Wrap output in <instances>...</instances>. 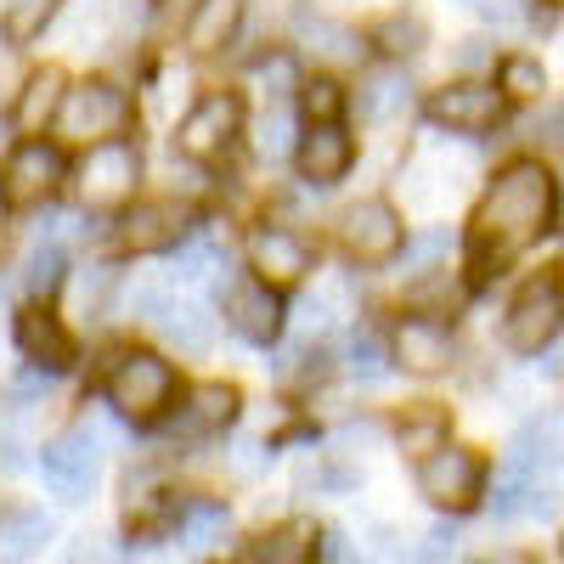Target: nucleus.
Wrapping results in <instances>:
<instances>
[{"instance_id":"49530a36","label":"nucleus","mask_w":564,"mask_h":564,"mask_svg":"<svg viewBox=\"0 0 564 564\" xmlns=\"http://www.w3.org/2000/svg\"><path fill=\"white\" fill-rule=\"evenodd\" d=\"M7 204H12V198H7V181H0V215H7Z\"/></svg>"},{"instance_id":"423d86ee","label":"nucleus","mask_w":564,"mask_h":564,"mask_svg":"<svg viewBox=\"0 0 564 564\" xmlns=\"http://www.w3.org/2000/svg\"><path fill=\"white\" fill-rule=\"evenodd\" d=\"M339 249L356 265H390L406 249V226L390 198H361L339 215Z\"/></svg>"},{"instance_id":"5701e85b","label":"nucleus","mask_w":564,"mask_h":564,"mask_svg":"<svg viewBox=\"0 0 564 564\" xmlns=\"http://www.w3.org/2000/svg\"><path fill=\"white\" fill-rule=\"evenodd\" d=\"M159 334H164L181 356H209V345H215V316H209L204 305H175V300H170Z\"/></svg>"},{"instance_id":"2eb2a0df","label":"nucleus","mask_w":564,"mask_h":564,"mask_svg":"<svg viewBox=\"0 0 564 564\" xmlns=\"http://www.w3.org/2000/svg\"><path fill=\"white\" fill-rule=\"evenodd\" d=\"M193 209H186L181 198H141L124 209V243L135 254H159V249H181L186 238H193Z\"/></svg>"},{"instance_id":"a18cd8bd","label":"nucleus","mask_w":564,"mask_h":564,"mask_svg":"<svg viewBox=\"0 0 564 564\" xmlns=\"http://www.w3.org/2000/svg\"><path fill=\"white\" fill-rule=\"evenodd\" d=\"M497 564H542V558H531V553H502Z\"/></svg>"},{"instance_id":"f257e3e1","label":"nucleus","mask_w":564,"mask_h":564,"mask_svg":"<svg viewBox=\"0 0 564 564\" xmlns=\"http://www.w3.org/2000/svg\"><path fill=\"white\" fill-rule=\"evenodd\" d=\"M558 220V181L547 175L542 159H513L491 175L486 186V198L475 204V220H468V238H475V260H486L497 249L513 254V249H525L536 243L542 231H553Z\"/></svg>"},{"instance_id":"0eeeda50","label":"nucleus","mask_w":564,"mask_h":564,"mask_svg":"<svg viewBox=\"0 0 564 564\" xmlns=\"http://www.w3.org/2000/svg\"><path fill=\"white\" fill-rule=\"evenodd\" d=\"M238 130H243V102L231 97V90H204V97L181 113L175 148H181L186 159L209 164V159H220L231 141H238Z\"/></svg>"},{"instance_id":"c85d7f7f","label":"nucleus","mask_w":564,"mask_h":564,"mask_svg":"<svg viewBox=\"0 0 564 564\" xmlns=\"http://www.w3.org/2000/svg\"><path fill=\"white\" fill-rule=\"evenodd\" d=\"M40 542H52V520L45 513H12V520H0V558H29Z\"/></svg>"},{"instance_id":"f8f14e48","label":"nucleus","mask_w":564,"mask_h":564,"mask_svg":"<svg viewBox=\"0 0 564 564\" xmlns=\"http://www.w3.org/2000/svg\"><path fill=\"white\" fill-rule=\"evenodd\" d=\"M68 181V159L57 141H18V148L7 153V198L12 204H40V198H52L57 186Z\"/></svg>"},{"instance_id":"412c9836","label":"nucleus","mask_w":564,"mask_h":564,"mask_svg":"<svg viewBox=\"0 0 564 564\" xmlns=\"http://www.w3.org/2000/svg\"><path fill=\"white\" fill-rule=\"evenodd\" d=\"M63 97H68L63 68H57V63H52V68H34V74L23 79V90H18V124H23V130H40L45 119L63 113Z\"/></svg>"},{"instance_id":"79ce46f5","label":"nucleus","mask_w":564,"mask_h":564,"mask_svg":"<svg viewBox=\"0 0 564 564\" xmlns=\"http://www.w3.org/2000/svg\"><path fill=\"white\" fill-rule=\"evenodd\" d=\"M63 564H113V553H108L102 536H79V542L63 553Z\"/></svg>"},{"instance_id":"37998d69","label":"nucleus","mask_w":564,"mask_h":564,"mask_svg":"<svg viewBox=\"0 0 564 564\" xmlns=\"http://www.w3.org/2000/svg\"><path fill=\"white\" fill-rule=\"evenodd\" d=\"M327 327V300H305L300 305V334H322Z\"/></svg>"},{"instance_id":"4be33fe9","label":"nucleus","mask_w":564,"mask_h":564,"mask_svg":"<svg viewBox=\"0 0 564 564\" xmlns=\"http://www.w3.org/2000/svg\"><path fill=\"white\" fill-rule=\"evenodd\" d=\"M558 446H564V430H558V417H531L520 435H513V446H508V468H520V475H542V468L558 457Z\"/></svg>"},{"instance_id":"f704fd0d","label":"nucleus","mask_w":564,"mask_h":564,"mask_svg":"<svg viewBox=\"0 0 564 564\" xmlns=\"http://www.w3.org/2000/svg\"><path fill=\"white\" fill-rule=\"evenodd\" d=\"M254 90H265L271 102L294 97V90H300V63H294V52H271V57H260V63H254Z\"/></svg>"},{"instance_id":"393cba45","label":"nucleus","mask_w":564,"mask_h":564,"mask_svg":"<svg viewBox=\"0 0 564 564\" xmlns=\"http://www.w3.org/2000/svg\"><path fill=\"white\" fill-rule=\"evenodd\" d=\"M305 45H311V52H316L322 63H334V68L361 63V34H356V29H345V23H334V18L305 23Z\"/></svg>"},{"instance_id":"39448f33","label":"nucleus","mask_w":564,"mask_h":564,"mask_svg":"<svg viewBox=\"0 0 564 564\" xmlns=\"http://www.w3.org/2000/svg\"><path fill=\"white\" fill-rule=\"evenodd\" d=\"M135 181H141V148L135 141H108L90 148L74 170V193L85 209H124L135 204Z\"/></svg>"},{"instance_id":"f03ea898","label":"nucleus","mask_w":564,"mask_h":564,"mask_svg":"<svg viewBox=\"0 0 564 564\" xmlns=\"http://www.w3.org/2000/svg\"><path fill=\"white\" fill-rule=\"evenodd\" d=\"M175 367L159 356V350H119L108 379H102V395L119 417H135V423H153L170 412L175 401Z\"/></svg>"},{"instance_id":"2f4dec72","label":"nucleus","mask_w":564,"mask_h":564,"mask_svg":"<svg viewBox=\"0 0 564 564\" xmlns=\"http://www.w3.org/2000/svg\"><path fill=\"white\" fill-rule=\"evenodd\" d=\"M300 102H305V119H311V124H339V113H345V85H339L334 74H316V79L300 85Z\"/></svg>"},{"instance_id":"c9c22d12","label":"nucleus","mask_w":564,"mask_h":564,"mask_svg":"<svg viewBox=\"0 0 564 564\" xmlns=\"http://www.w3.org/2000/svg\"><path fill=\"white\" fill-rule=\"evenodd\" d=\"M226 531V502H186L181 508V547H209Z\"/></svg>"},{"instance_id":"de8ad7c7","label":"nucleus","mask_w":564,"mask_h":564,"mask_svg":"<svg viewBox=\"0 0 564 564\" xmlns=\"http://www.w3.org/2000/svg\"><path fill=\"white\" fill-rule=\"evenodd\" d=\"M0 148H7V119H0Z\"/></svg>"},{"instance_id":"a878e982","label":"nucleus","mask_w":564,"mask_h":564,"mask_svg":"<svg viewBox=\"0 0 564 564\" xmlns=\"http://www.w3.org/2000/svg\"><path fill=\"white\" fill-rule=\"evenodd\" d=\"M372 45H379L384 57H417L423 52V40H430V29H423V18L417 12H390L379 29L367 34Z\"/></svg>"},{"instance_id":"1a4fd4ad","label":"nucleus","mask_w":564,"mask_h":564,"mask_svg":"<svg viewBox=\"0 0 564 564\" xmlns=\"http://www.w3.org/2000/svg\"><path fill=\"white\" fill-rule=\"evenodd\" d=\"M97 468H102L97 430H68V435L40 446V475L63 502H85L90 491H97Z\"/></svg>"},{"instance_id":"cd10ccee","label":"nucleus","mask_w":564,"mask_h":564,"mask_svg":"<svg viewBox=\"0 0 564 564\" xmlns=\"http://www.w3.org/2000/svg\"><path fill=\"white\" fill-rule=\"evenodd\" d=\"M497 90H502L508 102H536L542 90H547V74H542L536 57H520V52H513V57L497 63Z\"/></svg>"},{"instance_id":"f3484780","label":"nucleus","mask_w":564,"mask_h":564,"mask_svg":"<svg viewBox=\"0 0 564 564\" xmlns=\"http://www.w3.org/2000/svg\"><path fill=\"white\" fill-rule=\"evenodd\" d=\"M294 164H300V175H305L311 186H334V181L356 164V141L345 135V124H311V130L300 135Z\"/></svg>"},{"instance_id":"ddd939ff","label":"nucleus","mask_w":564,"mask_h":564,"mask_svg":"<svg viewBox=\"0 0 564 564\" xmlns=\"http://www.w3.org/2000/svg\"><path fill=\"white\" fill-rule=\"evenodd\" d=\"M311 265H316V249L300 238V231H289V226H260L249 238V271L260 282H271L276 294L294 289V282H305Z\"/></svg>"},{"instance_id":"58836bf2","label":"nucleus","mask_w":564,"mask_h":564,"mask_svg":"<svg viewBox=\"0 0 564 564\" xmlns=\"http://www.w3.org/2000/svg\"><path fill=\"white\" fill-rule=\"evenodd\" d=\"M457 558V531L452 525H435V531H423V542L412 547L406 564H452Z\"/></svg>"},{"instance_id":"a19ab883","label":"nucleus","mask_w":564,"mask_h":564,"mask_svg":"<svg viewBox=\"0 0 564 564\" xmlns=\"http://www.w3.org/2000/svg\"><path fill=\"white\" fill-rule=\"evenodd\" d=\"M68 29H74V45H85V34H102L108 29V7H102V0H74Z\"/></svg>"},{"instance_id":"4c0bfd02","label":"nucleus","mask_w":564,"mask_h":564,"mask_svg":"<svg viewBox=\"0 0 564 564\" xmlns=\"http://www.w3.org/2000/svg\"><path fill=\"white\" fill-rule=\"evenodd\" d=\"M406 271L423 276V271H435V260L452 254V226H430V231H417V238H406Z\"/></svg>"},{"instance_id":"bb28decb","label":"nucleus","mask_w":564,"mask_h":564,"mask_svg":"<svg viewBox=\"0 0 564 564\" xmlns=\"http://www.w3.org/2000/svg\"><path fill=\"white\" fill-rule=\"evenodd\" d=\"M113 289H119L113 265H90V271H79V282H74V316H79V322H102L108 305H113Z\"/></svg>"},{"instance_id":"dca6fc26","label":"nucleus","mask_w":564,"mask_h":564,"mask_svg":"<svg viewBox=\"0 0 564 564\" xmlns=\"http://www.w3.org/2000/svg\"><path fill=\"white\" fill-rule=\"evenodd\" d=\"M18 350L40 367V372H63L74 361V339H68V327L63 316L45 305V300H29L18 311Z\"/></svg>"},{"instance_id":"4468645a","label":"nucleus","mask_w":564,"mask_h":564,"mask_svg":"<svg viewBox=\"0 0 564 564\" xmlns=\"http://www.w3.org/2000/svg\"><path fill=\"white\" fill-rule=\"evenodd\" d=\"M390 356L417 372V379H435V372L452 367L457 356V339H452V327L441 316H401L395 322V334H390Z\"/></svg>"},{"instance_id":"a211bd4d","label":"nucleus","mask_w":564,"mask_h":564,"mask_svg":"<svg viewBox=\"0 0 564 564\" xmlns=\"http://www.w3.org/2000/svg\"><path fill=\"white\" fill-rule=\"evenodd\" d=\"M238 23H243V0H198V7L186 12V23H181V40H186L193 57H209V52H220V45L238 34Z\"/></svg>"},{"instance_id":"20e7f679","label":"nucleus","mask_w":564,"mask_h":564,"mask_svg":"<svg viewBox=\"0 0 564 564\" xmlns=\"http://www.w3.org/2000/svg\"><path fill=\"white\" fill-rule=\"evenodd\" d=\"M558 334H564V265H542L536 276L520 282V294L508 300L502 339H508V350L536 356Z\"/></svg>"},{"instance_id":"e433bc0d","label":"nucleus","mask_w":564,"mask_h":564,"mask_svg":"<svg viewBox=\"0 0 564 564\" xmlns=\"http://www.w3.org/2000/svg\"><path fill=\"white\" fill-rule=\"evenodd\" d=\"M220 260H226V254H220L209 238H198V231H193V238L175 249V276H181V282H204V276L220 271Z\"/></svg>"},{"instance_id":"7ed1b4c3","label":"nucleus","mask_w":564,"mask_h":564,"mask_svg":"<svg viewBox=\"0 0 564 564\" xmlns=\"http://www.w3.org/2000/svg\"><path fill=\"white\" fill-rule=\"evenodd\" d=\"M130 119H135V102L113 79H79V85H68V97H63L57 135L90 153V148H108V141H124Z\"/></svg>"},{"instance_id":"9b49d317","label":"nucleus","mask_w":564,"mask_h":564,"mask_svg":"<svg viewBox=\"0 0 564 564\" xmlns=\"http://www.w3.org/2000/svg\"><path fill=\"white\" fill-rule=\"evenodd\" d=\"M220 311H226V322L238 327L249 345H271V339L282 334V322H289V316H282V294L271 289V282H260L254 271H243V276L226 282Z\"/></svg>"},{"instance_id":"c756f323","label":"nucleus","mask_w":564,"mask_h":564,"mask_svg":"<svg viewBox=\"0 0 564 564\" xmlns=\"http://www.w3.org/2000/svg\"><path fill=\"white\" fill-rule=\"evenodd\" d=\"M254 153L260 159H289V153H300V141H294V113L289 108H265L260 119H254Z\"/></svg>"},{"instance_id":"6e6552de","label":"nucleus","mask_w":564,"mask_h":564,"mask_svg":"<svg viewBox=\"0 0 564 564\" xmlns=\"http://www.w3.org/2000/svg\"><path fill=\"white\" fill-rule=\"evenodd\" d=\"M417 491L435 508H452V513L475 508L480 491H486V457L468 452V446H441L435 457L417 463Z\"/></svg>"},{"instance_id":"09e8293b","label":"nucleus","mask_w":564,"mask_h":564,"mask_svg":"<svg viewBox=\"0 0 564 564\" xmlns=\"http://www.w3.org/2000/svg\"><path fill=\"white\" fill-rule=\"evenodd\" d=\"M547 7H564V0H547Z\"/></svg>"},{"instance_id":"b1692460","label":"nucleus","mask_w":564,"mask_h":564,"mask_svg":"<svg viewBox=\"0 0 564 564\" xmlns=\"http://www.w3.org/2000/svg\"><path fill=\"white\" fill-rule=\"evenodd\" d=\"M395 441H401L406 457H435L441 446H452V441H446V412L430 406V401L406 406V417L395 423Z\"/></svg>"},{"instance_id":"9d476101","label":"nucleus","mask_w":564,"mask_h":564,"mask_svg":"<svg viewBox=\"0 0 564 564\" xmlns=\"http://www.w3.org/2000/svg\"><path fill=\"white\" fill-rule=\"evenodd\" d=\"M502 90L486 85V79H457L446 90H430V102H423V113H430V124L441 130H457V135H480L502 119Z\"/></svg>"},{"instance_id":"72a5a7b5","label":"nucleus","mask_w":564,"mask_h":564,"mask_svg":"<svg viewBox=\"0 0 564 564\" xmlns=\"http://www.w3.org/2000/svg\"><path fill=\"white\" fill-rule=\"evenodd\" d=\"M52 7L57 0H7V7H0V29H7L12 45H23V40H34L45 23H52Z\"/></svg>"},{"instance_id":"7c9ffc66","label":"nucleus","mask_w":564,"mask_h":564,"mask_svg":"<svg viewBox=\"0 0 564 564\" xmlns=\"http://www.w3.org/2000/svg\"><path fill=\"white\" fill-rule=\"evenodd\" d=\"M63 276H68V260H63L57 243H40V249L23 260V289H29V300L57 294V289H63Z\"/></svg>"},{"instance_id":"ea45409f","label":"nucleus","mask_w":564,"mask_h":564,"mask_svg":"<svg viewBox=\"0 0 564 564\" xmlns=\"http://www.w3.org/2000/svg\"><path fill=\"white\" fill-rule=\"evenodd\" d=\"M350 379H361V384H372V379H384V356H379V345L372 339H350Z\"/></svg>"},{"instance_id":"6ab92c4d","label":"nucleus","mask_w":564,"mask_h":564,"mask_svg":"<svg viewBox=\"0 0 564 564\" xmlns=\"http://www.w3.org/2000/svg\"><path fill=\"white\" fill-rule=\"evenodd\" d=\"M238 406H243L238 384H220V379H209V384H198L193 395H186L181 430H186V435H209V430H226V423L238 417Z\"/></svg>"},{"instance_id":"c03bdc74","label":"nucleus","mask_w":564,"mask_h":564,"mask_svg":"<svg viewBox=\"0 0 564 564\" xmlns=\"http://www.w3.org/2000/svg\"><path fill=\"white\" fill-rule=\"evenodd\" d=\"M531 135H536V141H547V148H564V108H553V113H547Z\"/></svg>"},{"instance_id":"473e14b6","label":"nucleus","mask_w":564,"mask_h":564,"mask_svg":"<svg viewBox=\"0 0 564 564\" xmlns=\"http://www.w3.org/2000/svg\"><path fill=\"white\" fill-rule=\"evenodd\" d=\"M254 553H260V564H305V553H311V525H300V520L276 525V531L260 536Z\"/></svg>"},{"instance_id":"aec40b11","label":"nucleus","mask_w":564,"mask_h":564,"mask_svg":"<svg viewBox=\"0 0 564 564\" xmlns=\"http://www.w3.org/2000/svg\"><path fill=\"white\" fill-rule=\"evenodd\" d=\"M406 108H412V85H406V74H395V68L367 74L361 90H356V113H361L367 124H390V119H401Z\"/></svg>"}]
</instances>
